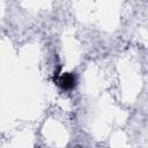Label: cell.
Wrapping results in <instances>:
<instances>
[{
    "label": "cell",
    "instance_id": "1",
    "mask_svg": "<svg viewBox=\"0 0 148 148\" xmlns=\"http://www.w3.org/2000/svg\"><path fill=\"white\" fill-rule=\"evenodd\" d=\"M54 82L64 90H69L76 84V76L74 73H62L54 77Z\"/></svg>",
    "mask_w": 148,
    "mask_h": 148
}]
</instances>
